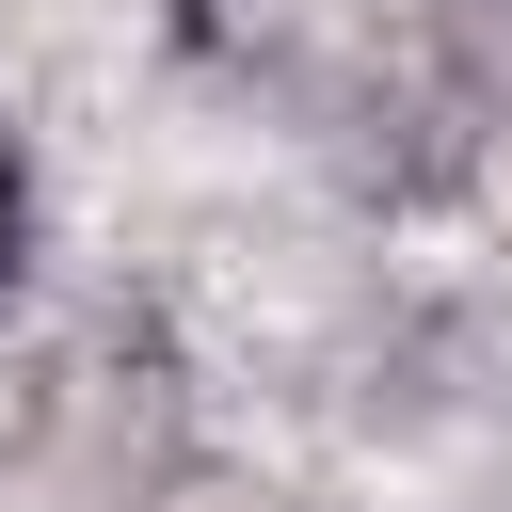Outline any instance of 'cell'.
Masks as SVG:
<instances>
[{
    "instance_id": "cell-1",
    "label": "cell",
    "mask_w": 512,
    "mask_h": 512,
    "mask_svg": "<svg viewBox=\"0 0 512 512\" xmlns=\"http://www.w3.org/2000/svg\"><path fill=\"white\" fill-rule=\"evenodd\" d=\"M176 32H192L208 64H272V48H288V0H176Z\"/></svg>"
},
{
    "instance_id": "cell-2",
    "label": "cell",
    "mask_w": 512,
    "mask_h": 512,
    "mask_svg": "<svg viewBox=\"0 0 512 512\" xmlns=\"http://www.w3.org/2000/svg\"><path fill=\"white\" fill-rule=\"evenodd\" d=\"M16 256H32V160H16V128H0V288H16Z\"/></svg>"
}]
</instances>
